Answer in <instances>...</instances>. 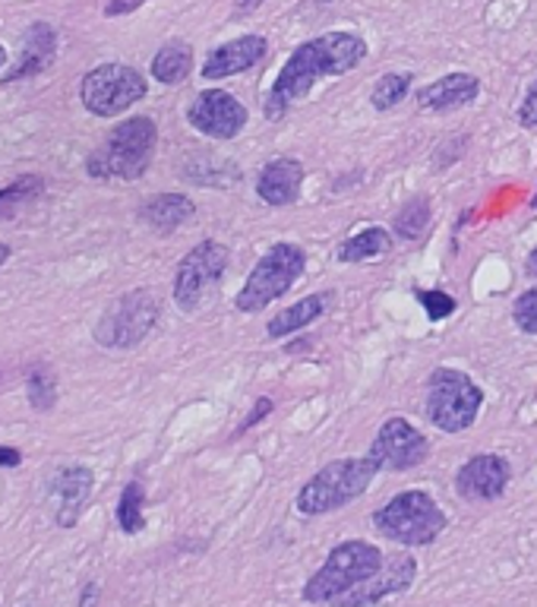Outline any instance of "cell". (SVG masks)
Listing matches in <instances>:
<instances>
[{
	"label": "cell",
	"mask_w": 537,
	"mask_h": 607,
	"mask_svg": "<svg viewBox=\"0 0 537 607\" xmlns=\"http://www.w3.org/2000/svg\"><path fill=\"white\" fill-rule=\"evenodd\" d=\"M512 323L525 335H537V285L515 298V304H512Z\"/></svg>",
	"instance_id": "cell-29"
},
{
	"label": "cell",
	"mask_w": 537,
	"mask_h": 607,
	"mask_svg": "<svg viewBox=\"0 0 537 607\" xmlns=\"http://www.w3.org/2000/svg\"><path fill=\"white\" fill-rule=\"evenodd\" d=\"M268 412H272V398H266V395H263V398H256V402H253V408H250V412H247V418H243V421H240L238 433H247V430H250V427H253V425H260V421H263V418H266Z\"/></svg>",
	"instance_id": "cell-32"
},
{
	"label": "cell",
	"mask_w": 537,
	"mask_h": 607,
	"mask_svg": "<svg viewBox=\"0 0 537 607\" xmlns=\"http://www.w3.org/2000/svg\"><path fill=\"white\" fill-rule=\"evenodd\" d=\"M377 475H380V468L370 455L335 459L300 487L295 507L303 516H326L332 510H342L363 497Z\"/></svg>",
	"instance_id": "cell-3"
},
{
	"label": "cell",
	"mask_w": 537,
	"mask_h": 607,
	"mask_svg": "<svg viewBox=\"0 0 537 607\" xmlns=\"http://www.w3.org/2000/svg\"><path fill=\"white\" fill-rule=\"evenodd\" d=\"M55 55H58V32L51 29L48 23H35L29 35H26L20 63L10 70V76H3V83H16V80L45 73L51 67V61H55Z\"/></svg>",
	"instance_id": "cell-19"
},
{
	"label": "cell",
	"mask_w": 537,
	"mask_h": 607,
	"mask_svg": "<svg viewBox=\"0 0 537 607\" xmlns=\"http://www.w3.org/2000/svg\"><path fill=\"white\" fill-rule=\"evenodd\" d=\"M303 273H307V253L300 250L298 243H272L247 275L243 288L235 298V307L240 313H260L272 301L285 298L298 285V278Z\"/></svg>",
	"instance_id": "cell-7"
},
{
	"label": "cell",
	"mask_w": 537,
	"mask_h": 607,
	"mask_svg": "<svg viewBox=\"0 0 537 607\" xmlns=\"http://www.w3.org/2000/svg\"><path fill=\"white\" fill-rule=\"evenodd\" d=\"M367 58V41L355 32H326L298 45L291 58L278 70L266 95V118L282 121L295 105H300L320 80L345 76Z\"/></svg>",
	"instance_id": "cell-1"
},
{
	"label": "cell",
	"mask_w": 537,
	"mask_h": 607,
	"mask_svg": "<svg viewBox=\"0 0 537 607\" xmlns=\"http://www.w3.org/2000/svg\"><path fill=\"white\" fill-rule=\"evenodd\" d=\"M415 298H418V304L423 307V313H427L433 323H437V320H446V317L455 313V298L446 295V291H440V288H433V291H423V288H418V291H415Z\"/></svg>",
	"instance_id": "cell-30"
},
{
	"label": "cell",
	"mask_w": 537,
	"mask_h": 607,
	"mask_svg": "<svg viewBox=\"0 0 537 607\" xmlns=\"http://www.w3.org/2000/svg\"><path fill=\"white\" fill-rule=\"evenodd\" d=\"M7 260H10V247H7V243H0V266H3Z\"/></svg>",
	"instance_id": "cell-37"
},
{
	"label": "cell",
	"mask_w": 537,
	"mask_h": 607,
	"mask_svg": "<svg viewBox=\"0 0 537 607\" xmlns=\"http://www.w3.org/2000/svg\"><path fill=\"white\" fill-rule=\"evenodd\" d=\"M326 301H329V295L320 291V295H307V298H300L298 304H288L282 313H275V317L268 320L266 335L272 338V342H278V338H288V335L307 330L310 323H317V320L323 317Z\"/></svg>",
	"instance_id": "cell-21"
},
{
	"label": "cell",
	"mask_w": 537,
	"mask_h": 607,
	"mask_svg": "<svg viewBox=\"0 0 537 607\" xmlns=\"http://www.w3.org/2000/svg\"><path fill=\"white\" fill-rule=\"evenodd\" d=\"M20 462H23V453H20V450L0 447V465H3V468H16Z\"/></svg>",
	"instance_id": "cell-34"
},
{
	"label": "cell",
	"mask_w": 537,
	"mask_h": 607,
	"mask_svg": "<svg viewBox=\"0 0 537 607\" xmlns=\"http://www.w3.org/2000/svg\"><path fill=\"white\" fill-rule=\"evenodd\" d=\"M367 455L377 462L380 472H408L427 462L430 440L408 418H389L377 430Z\"/></svg>",
	"instance_id": "cell-11"
},
{
	"label": "cell",
	"mask_w": 537,
	"mask_h": 607,
	"mask_svg": "<svg viewBox=\"0 0 537 607\" xmlns=\"http://www.w3.org/2000/svg\"><path fill=\"white\" fill-rule=\"evenodd\" d=\"M480 95V80L475 73H446L437 83H427L418 90L415 102L420 111H455L472 105Z\"/></svg>",
	"instance_id": "cell-18"
},
{
	"label": "cell",
	"mask_w": 537,
	"mask_h": 607,
	"mask_svg": "<svg viewBox=\"0 0 537 607\" xmlns=\"http://www.w3.org/2000/svg\"><path fill=\"white\" fill-rule=\"evenodd\" d=\"M415 83V73H386L383 80H377V86L370 90V105L377 111H392L398 102H405V95Z\"/></svg>",
	"instance_id": "cell-26"
},
{
	"label": "cell",
	"mask_w": 537,
	"mask_h": 607,
	"mask_svg": "<svg viewBox=\"0 0 537 607\" xmlns=\"http://www.w3.org/2000/svg\"><path fill=\"white\" fill-rule=\"evenodd\" d=\"M509 478L512 468L503 455L478 453L455 472V493L468 503H490L506 493Z\"/></svg>",
	"instance_id": "cell-14"
},
{
	"label": "cell",
	"mask_w": 537,
	"mask_h": 607,
	"mask_svg": "<svg viewBox=\"0 0 537 607\" xmlns=\"http://www.w3.org/2000/svg\"><path fill=\"white\" fill-rule=\"evenodd\" d=\"M383 563H386V557H383V550L377 545L360 541V538L342 541V545H335L329 550L326 563L307 579L300 598L307 605H332L335 598L351 592L358 582L373 576Z\"/></svg>",
	"instance_id": "cell-4"
},
{
	"label": "cell",
	"mask_w": 537,
	"mask_h": 607,
	"mask_svg": "<svg viewBox=\"0 0 537 607\" xmlns=\"http://www.w3.org/2000/svg\"><path fill=\"white\" fill-rule=\"evenodd\" d=\"M427 225H430V203H427L423 197L405 203V206L398 210V215H395V222H392L395 235L405 238V241H418L420 235L427 231Z\"/></svg>",
	"instance_id": "cell-27"
},
{
	"label": "cell",
	"mask_w": 537,
	"mask_h": 607,
	"mask_svg": "<svg viewBox=\"0 0 537 607\" xmlns=\"http://www.w3.org/2000/svg\"><path fill=\"white\" fill-rule=\"evenodd\" d=\"M392 250V235L380 225H370L358 235H351L348 241H342L338 247V263H367V260H380Z\"/></svg>",
	"instance_id": "cell-23"
},
{
	"label": "cell",
	"mask_w": 537,
	"mask_h": 607,
	"mask_svg": "<svg viewBox=\"0 0 537 607\" xmlns=\"http://www.w3.org/2000/svg\"><path fill=\"white\" fill-rule=\"evenodd\" d=\"M418 576V560L411 554H392L386 563L370 579L358 582L351 592H345L342 598H335L332 607H373L386 602L392 595H402L411 588V582Z\"/></svg>",
	"instance_id": "cell-13"
},
{
	"label": "cell",
	"mask_w": 537,
	"mask_h": 607,
	"mask_svg": "<svg viewBox=\"0 0 537 607\" xmlns=\"http://www.w3.org/2000/svg\"><path fill=\"white\" fill-rule=\"evenodd\" d=\"M231 266V250L218 241H200L175 273V304L183 313H196L215 295Z\"/></svg>",
	"instance_id": "cell-8"
},
{
	"label": "cell",
	"mask_w": 537,
	"mask_h": 607,
	"mask_svg": "<svg viewBox=\"0 0 537 607\" xmlns=\"http://www.w3.org/2000/svg\"><path fill=\"white\" fill-rule=\"evenodd\" d=\"M158 143V127L152 118H130L118 123L108 140L92 152L86 162V171L92 178L105 181V178H120V181H140L152 165Z\"/></svg>",
	"instance_id": "cell-2"
},
{
	"label": "cell",
	"mask_w": 537,
	"mask_h": 607,
	"mask_svg": "<svg viewBox=\"0 0 537 607\" xmlns=\"http://www.w3.org/2000/svg\"><path fill=\"white\" fill-rule=\"evenodd\" d=\"M193 70V48L187 41H168L158 48V55L152 58V76L162 86H180Z\"/></svg>",
	"instance_id": "cell-22"
},
{
	"label": "cell",
	"mask_w": 537,
	"mask_h": 607,
	"mask_svg": "<svg viewBox=\"0 0 537 607\" xmlns=\"http://www.w3.org/2000/svg\"><path fill=\"white\" fill-rule=\"evenodd\" d=\"M266 51L268 41L263 35H240V38H231V41L218 45L210 58H206V63H203V80L218 83V80L247 73V70H253L256 63L266 58Z\"/></svg>",
	"instance_id": "cell-15"
},
{
	"label": "cell",
	"mask_w": 537,
	"mask_h": 607,
	"mask_svg": "<svg viewBox=\"0 0 537 607\" xmlns=\"http://www.w3.org/2000/svg\"><path fill=\"white\" fill-rule=\"evenodd\" d=\"M300 187H303V165L298 158H272L263 165L256 178V197L268 206H291L298 203Z\"/></svg>",
	"instance_id": "cell-17"
},
{
	"label": "cell",
	"mask_w": 537,
	"mask_h": 607,
	"mask_svg": "<svg viewBox=\"0 0 537 607\" xmlns=\"http://www.w3.org/2000/svg\"><path fill=\"white\" fill-rule=\"evenodd\" d=\"M158 313H162V307H158L155 291L150 288L127 291L102 313V320L95 326V342L105 348H133L155 330Z\"/></svg>",
	"instance_id": "cell-10"
},
{
	"label": "cell",
	"mask_w": 537,
	"mask_h": 607,
	"mask_svg": "<svg viewBox=\"0 0 537 607\" xmlns=\"http://www.w3.org/2000/svg\"><path fill=\"white\" fill-rule=\"evenodd\" d=\"M146 76L127 63H102L83 76L80 98L95 118H118L146 98Z\"/></svg>",
	"instance_id": "cell-9"
},
{
	"label": "cell",
	"mask_w": 537,
	"mask_h": 607,
	"mask_svg": "<svg viewBox=\"0 0 537 607\" xmlns=\"http://www.w3.org/2000/svg\"><path fill=\"white\" fill-rule=\"evenodd\" d=\"M263 3H266V0H238V3H235V13H238V16L256 13V10H260Z\"/></svg>",
	"instance_id": "cell-35"
},
{
	"label": "cell",
	"mask_w": 537,
	"mask_h": 607,
	"mask_svg": "<svg viewBox=\"0 0 537 607\" xmlns=\"http://www.w3.org/2000/svg\"><path fill=\"white\" fill-rule=\"evenodd\" d=\"M29 402L35 405V408H38V412H48V408H55V402H58V383H55V377H51V370H48V367H32Z\"/></svg>",
	"instance_id": "cell-28"
},
{
	"label": "cell",
	"mask_w": 537,
	"mask_h": 607,
	"mask_svg": "<svg viewBox=\"0 0 537 607\" xmlns=\"http://www.w3.org/2000/svg\"><path fill=\"white\" fill-rule=\"evenodd\" d=\"M247 108L240 105L231 92L225 90H206L193 98V105L187 108V121L196 133L210 136V140H235L240 130L247 127Z\"/></svg>",
	"instance_id": "cell-12"
},
{
	"label": "cell",
	"mask_w": 537,
	"mask_h": 607,
	"mask_svg": "<svg viewBox=\"0 0 537 607\" xmlns=\"http://www.w3.org/2000/svg\"><path fill=\"white\" fill-rule=\"evenodd\" d=\"M45 190V181L38 175H23L10 187L0 190V218H13L20 210H26L32 200H38Z\"/></svg>",
	"instance_id": "cell-24"
},
{
	"label": "cell",
	"mask_w": 537,
	"mask_h": 607,
	"mask_svg": "<svg viewBox=\"0 0 537 607\" xmlns=\"http://www.w3.org/2000/svg\"><path fill=\"white\" fill-rule=\"evenodd\" d=\"M484 390L455 367H437L427 377L423 390V418L443 433H462L478 421Z\"/></svg>",
	"instance_id": "cell-5"
},
{
	"label": "cell",
	"mask_w": 537,
	"mask_h": 607,
	"mask_svg": "<svg viewBox=\"0 0 537 607\" xmlns=\"http://www.w3.org/2000/svg\"><path fill=\"white\" fill-rule=\"evenodd\" d=\"M193 213H196V206H193L190 197H183V193H155V197H150L143 203L140 218L150 225L152 231L171 235L187 218H193Z\"/></svg>",
	"instance_id": "cell-20"
},
{
	"label": "cell",
	"mask_w": 537,
	"mask_h": 607,
	"mask_svg": "<svg viewBox=\"0 0 537 607\" xmlns=\"http://www.w3.org/2000/svg\"><path fill=\"white\" fill-rule=\"evenodd\" d=\"M525 273L532 275V278H537V247L528 253V260H525Z\"/></svg>",
	"instance_id": "cell-36"
},
{
	"label": "cell",
	"mask_w": 537,
	"mask_h": 607,
	"mask_svg": "<svg viewBox=\"0 0 537 607\" xmlns=\"http://www.w3.org/2000/svg\"><path fill=\"white\" fill-rule=\"evenodd\" d=\"M146 0H108L105 3V16H123V13H133V10H140Z\"/></svg>",
	"instance_id": "cell-33"
},
{
	"label": "cell",
	"mask_w": 537,
	"mask_h": 607,
	"mask_svg": "<svg viewBox=\"0 0 537 607\" xmlns=\"http://www.w3.org/2000/svg\"><path fill=\"white\" fill-rule=\"evenodd\" d=\"M518 123L528 127V130H535L537 127V80L528 86L525 98H522V105H518Z\"/></svg>",
	"instance_id": "cell-31"
},
{
	"label": "cell",
	"mask_w": 537,
	"mask_h": 607,
	"mask_svg": "<svg viewBox=\"0 0 537 607\" xmlns=\"http://www.w3.org/2000/svg\"><path fill=\"white\" fill-rule=\"evenodd\" d=\"M143 503H146V490L143 481H130L123 487L118 503V525L127 535H140L146 528V516H143Z\"/></svg>",
	"instance_id": "cell-25"
},
{
	"label": "cell",
	"mask_w": 537,
	"mask_h": 607,
	"mask_svg": "<svg viewBox=\"0 0 537 607\" xmlns=\"http://www.w3.org/2000/svg\"><path fill=\"white\" fill-rule=\"evenodd\" d=\"M373 525L395 545L427 547L446 532L449 519L427 490H402L373 513Z\"/></svg>",
	"instance_id": "cell-6"
},
{
	"label": "cell",
	"mask_w": 537,
	"mask_h": 607,
	"mask_svg": "<svg viewBox=\"0 0 537 607\" xmlns=\"http://www.w3.org/2000/svg\"><path fill=\"white\" fill-rule=\"evenodd\" d=\"M92 487H95V475H92L86 465H70V468H60L55 475V485H51V497H55V522L60 528H73L86 503L92 497Z\"/></svg>",
	"instance_id": "cell-16"
},
{
	"label": "cell",
	"mask_w": 537,
	"mask_h": 607,
	"mask_svg": "<svg viewBox=\"0 0 537 607\" xmlns=\"http://www.w3.org/2000/svg\"><path fill=\"white\" fill-rule=\"evenodd\" d=\"M7 63V51H3V45H0V67Z\"/></svg>",
	"instance_id": "cell-38"
}]
</instances>
